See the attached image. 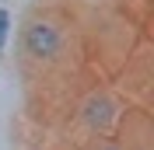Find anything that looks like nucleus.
<instances>
[{
  "instance_id": "f257e3e1",
  "label": "nucleus",
  "mask_w": 154,
  "mask_h": 150,
  "mask_svg": "<svg viewBox=\"0 0 154 150\" xmlns=\"http://www.w3.org/2000/svg\"><path fill=\"white\" fill-rule=\"evenodd\" d=\"M21 56L35 66H56L70 56L74 49V35H70V25L56 14H32L25 25H21Z\"/></svg>"
},
{
  "instance_id": "f03ea898",
  "label": "nucleus",
  "mask_w": 154,
  "mask_h": 150,
  "mask_svg": "<svg viewBox=\"0 0 154 150\" xmlns=\"http://www.w3.org/2000/svg\"><path fill=\"white\" fill-rule=\"evenodd\" d=\"M123 119V105L109 87H95L88 91L77 105V126L91 136H109L116 129V122Z\"/></svg>"
},
{
  "instance_id": "7ed1b4c3",
  "label": "nucleus",
  "mask_w": 154,
  "mask_h": 150,
  "mask_svg": "<svg viewBox=\"0 0 154 150\" xmlns=\"http://www.w3.org/2000/svg\"><path fill=\"white\" fill-rule=\"evenodd\" d=\"M88 150H126V147H123V143H116V140H109V136H102V140H91Z\"/></svg>"
},
{
  "instance_id": "20e7f679",
  "label": "nucleus",
  "mask_w": 154,
  "mask_h": 150,
  "mask_svg": "<svg viewBox=\"0 0 154 150\" xmlns=\"http://www.w3.org/2000/svg\"><path fill=\"white\" fill-rule=\"evenodd\" d=\"M7 32H11V14L0 7V49L7 46Z\"/></svg>"
}]
</instances>
